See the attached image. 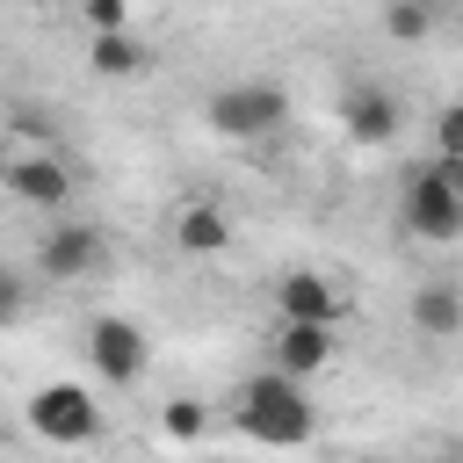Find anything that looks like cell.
<instances>
[{"label":"cell","mask_w":463,"mask_h":463,"mask_svg":"<svg viewBox=\"0 0 463 463\" xmlns=\"http://www.w3.org/2000/svg\"><path fill=\"white\" fill-rule=\"evenodd\" d=\"M232 420H239V434H253V441H268V449H304V441H311V398H304V376H289L282 362L260 369V376H246Z\"/></svg>","instance_id":"1"},{"label":"cell","mask_w":463,"mask_h":463,"mask_svg":"<svg viewBox=\"0 0 463 463\" xmlns=\"http://www.w3.org/2000/svg\"><path fill=\"white\" fill-rule=\"evenodd\" d=\"M398 224L412 239H434V246L463 239V159L456 152H434L427 166H412V181L398 195Z\"/></svg>","instance_id":"2"},{"label":"cell","mask_w":463,"mask_h":463,"mask_svg":"<svg viewBox=\"0 0 463 463\" xmlns=\"http://www.w3.org/2000/svg\"><path fill=\"white\" fill-rule=\"evenodd\" d=\"M203 116H210L217 137H275L282 116H289V94L275 80H232L203 101Z\"/></svg>","instance_id":"3"},{"label":"cell","mask_w":463,"mask_h":463,"mask_svg":"<svg viewBox=\"0 0 463 463\" xmlns=\"http://www.w3.org/2000/svg\"><path fill=\"white\" fill-rule=\"evenodd\" d=\"M87 362H94V376H101L109 391H130V383L145 376V362H152V340H145L137 318L101 311V318L87 326Z\"/></svg>","instance_id":"4"},{"label":"cell","mask_w":463,"mask_h":463,"mask_svg":"<svg viewBox=\"0 0 463 463\" xmlns=\"http://www.w3.org/2000/svg\"><path fill=\"white\" fill-rule=\"evenodd\" d=\"M29 427L43 441H58V449H87V441H101V405L80 383H43L29 398Z\"/></svg>","instance_id":"5"},{"label":"cell","mask_w":463,"mask_h":463,"mask_svg":"<svg viewBox=\"0 0 463 463\" xmlns=\"http://www.w3.org/2000/svg\"><path fill=\"white\" fill-rule=\"evenodd\" d=\"M340 130H347L362 152H383V145L405 130V109H398V94H391V87H376V80H354V87L340 94Z\"/></svg>","instance_id":"6"},{"label":"cell","mask_w":463,"mask_h":463,"mask_svg":"<svg viewBox=\"0 0 463 463\" xmlns=\"http://www.w3.org/2000/svg\"><path fill=\"white\" fill-rule=\"evenodd\" d=\"M109 260V239H101V224H80V217H58L51 232H43V246H36V268L51 275V282H80V275H94Z\"/></svg>","instance_id":"7"},{"label":"cell","mask_w":463,"mask_h":463,"mask_svg":"<svg viewBox=\"0 0 463 463\" xmlns=\"http://www.w3.org/2000/svg\"><path fill=\"white\" fill-rule=\"evenodd\" d=\"M7 188H14V203L58 217L65 195H72V166H65L58 152H14V159H7Z\"/></svg>","instance_id":"8"},{"label":"cell","mask_w":463,"mask_h":463,"mask_svg":"<svg viewBox=\"0 0 463 463\" xmlns=\"http://www.w3.org/2000/svg\"><path fill=\"white\" fill-rule=\"evenodd\" d=\"M275 362H282L289 376H318V369L333 362V318H282Z\"/></svg>","instance_id":"9"},{"label":"cell","mask_w":463,"mask_h":463,"mask_svg":"<svg viewBox=\"0 0 463 463\" xmlns=\"http://www.w3.org/2000/svg\"><path fill=\"white\" fill-rule=\"evenodd\" d=\"M275 311H282V318H333V326H340L347 297H340L326 275H311V268H289V275L275 282Z\"/></svg>","instance_id":"10"},{"label":"cell","mask_w":463,"mask_h":463,"mask_svg":"<svg viewBox=\"0 0 463 463\" xmlns=\"http://www.w3.org/2000/svg\"><path fill=\"white\" fill-rule=\"evenodd\" d=\"M174 246L195 253V260H210V253L232 246V217H224L217 203H181V210H174Z\"/></svg>","instance_id":"11"},{"label":"cell","mask_w":463,"mask_h":463,"mask_svg":"<svg viewBox=\"0 0 463 463\" xmlns=\"http://www.w3.org/2000/svg\"><path fill=\"white\" fill-rule=\"evenodd\" d=\"M412 326L427 340H456L463 333V282H420L412 289Z\"/></svg>","instance_id":"12"},{"label":"cell","mask_w":463,"mask_h":463,"mask_svg":"<svg viewBox=\"0 0 463 463\" xmlns=\"http://www.w3.org/2000/svg\"><path fill=\"white\" fill-rule=\"evenodd\" d=\"M87 65H94L101 80H137V72L152 65V51H145L130 29H94V43H87Z\"/></svg>","instance_id":"13"},{"label":"cell","mask_w":463,"mask_h":463,"mask_svg":"<svg viewBox=\"0 0 463 463\" xmlns=\"http://www.w3.org/2000/svg\"><path fill=\"white\" fill-rule=\"evenodd\" d=\"M383 36L391 43H427L434 36V7L427 0H383Z\"/></svg>","instance_id":"14"},{"label":"cell","mask_w":463,"mask_h":463,"mask_svg":"<svg viewBox=\"0 0 463 463\" xmlns=\"http://www.w3.org/2000/svg\"><path fill=\"white\" fill-rule=\"evenodd\" d=\"M159 434H166V441H195V434H203V405H195V398H174V405L159 412Z\"/></svg>","instance_id":"15"},{"label":"cell","mask_w":463,"mask_h":463,"mask_svg":"<svg viewBox=\"0 0 463 463\" xmlns=\"http://www.w3.org/2000/svg\"><path fill=\"white\" fill-rule=\"evenodd\" d=\"M434 152H456V159H463V101H449V109L434 116Z\"/></svg>","instance_id":"16"},{"label":"cell","mask_w":463,"mask_h":463,"mask_svg":"<svg viewBox=\"0 0 463 463\" xmlns=\"http://www.w3.org/2000/svg\"><path fill=\"white\" fill-rule=\"evenodd\" d=\"M80 14H87V29H123L130 0H80Z\"/></svg>","instance_id":"17"},{"label":"cell","mask_w":463,"mask_h":463,"mask_svg":"<svg viewBox=\"0 0 463 463\" xmlns=\"http://www.w3.org/2000/svg\"><path fill=\"white\" fill-rule=\"evenodd\" d=\"M0 289H7V297H0V318L14 326V318H22V304H29V289H22V275H0Z\"/></svg>","instance_id":"18"}]
</instances>
